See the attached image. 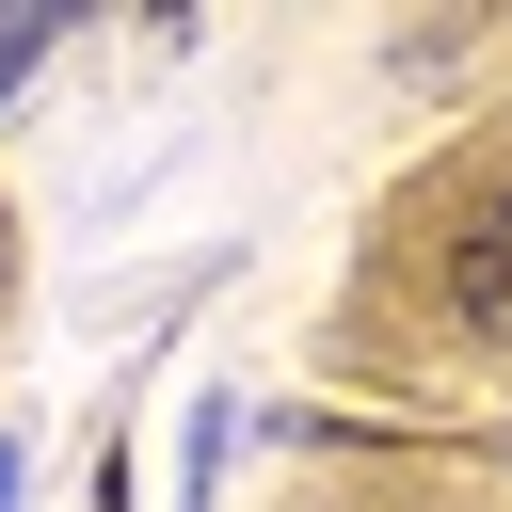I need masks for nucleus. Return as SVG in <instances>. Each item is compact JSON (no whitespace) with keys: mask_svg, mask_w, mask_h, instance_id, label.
I'll return each mask as SVG.
<instances>
[{"mask_svg":"<svg viewBox=\"0 0 512 512\" xmlns=\"http://www.w3.org/2000/svg\"><path fill=\"white\" fill-rule=\"evenodd\" d=\"M448 288H464V320H480V336H512V176L464 208V240H448Z\"/></svg>","mask_w":512,"mask_h":512,"instance_id":"nucleus-1","label":"nucleus"},{"mask_svg":"<svg viewBox=\"0 0 512 512\" xmlns=\"http://www.w3.org/2000/svg\"><path fill=\"white\" fill-rule=\"evenodd\" d=\"M32 48H48V16H0V80H16V64H32Z\"/></svg>","mask_w":512,"mask_h":512,"instance_id":"nucleus-2","label":"nucleus"},{"mask_svg":"<svg viewBox=\"0 0 512 512\" xmlns=\"http://www.w3.org/2000/svg\"><path fill=\"white\" fill-rule=\"evenodd\" d=\"M0 512H16V448H0Z\"/></svg>","mask_w":512,"mask_h":512,"instance_id":"nucleus-3","label":"nucleus"}]
</instances>
